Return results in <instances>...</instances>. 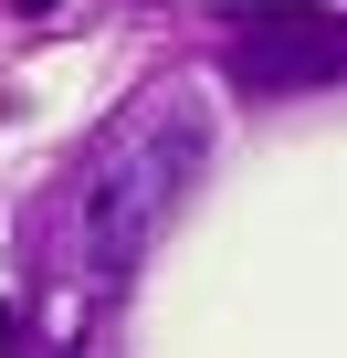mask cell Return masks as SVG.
Here are the masks:
<instances>
[{
  "label": "cell",
  "mask_w": 347,
  "mask_h": 358,
  "mask_svg": "<svg viewBox=\"0 0 347 358\" xmlns=\"http://www.w3.org/2000/svg\"><path fill=\"white\" fill-rule=\"evenodd\" d=\"M232 22H242V32H232V74H242L253 95L347 74V22L326 11V0H242Z\"/></svg>",
  "instance_id": "obj_2"
},
{
  "label": "cell",
  "mask_w": 347,
  "mask_h": 358,
  "mask_svg": "<svg viewBox=\"0 0 347 358\" xmlns=\"http://www.w3.org/2000/svg\"><path fill=\"white\" fill-rule=\"evenodd\" d=\"M11 11H53V0H11Z\"/></svg>",
  "instance_id": "obj_3"
},
{
  "label": "cell",
  "mask_w": 347,
  "mask_h": 358,
  "mask_svg": "<svg viewBox=\"0 0 347 358\" xmlns=\"http://www.w3.org/2000/svg\"><path fill=\"white\" fill-rule=\"evenodd\" d=\"M200 158H211V106L200 95H147V106H126V127L95 148V169H84V253H95V274L116 285V274H137V253L168 232V211H179V190L200 179Z\"/></svg>",
  "instance_id": "obj_1"
}]
</instances>
